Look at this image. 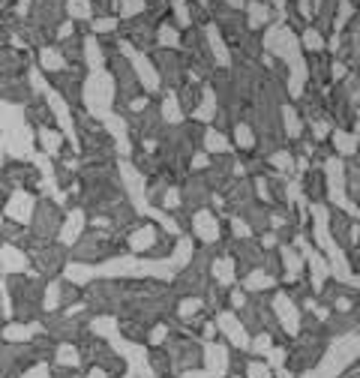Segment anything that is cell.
I'll use <instances>...</instances> for the list:
<instances>
[{
	"instance_id": "27",
	"label": "cell",
	"mask_w": 360,
	"mask_h": 378,
	"mask_svg": "<svg viewBox=\"0 0 360 378\" xmlns=\"http://www.w3.org/2000/svg\"><path fill=\"white\" fill-rule=\"evenodd\" d=\"M180 204H183V195H180V189H168L165 198H162V207H165V210H174V207H180Z\"/></svg>"
},
{
	"instance_id": "28",
	"label": "cell",
	"mask_w": 360,
	"mask_h": 378,
	"mask_svg": "<svg viewBox=\"0 0 360 378\" xmlns=\"http://www.w3.org/2000/svg\"><path fill=\"white\" fill-rule=\"evenodd\" d=\"M237 144H240V147H252V129L246 123L237 126Z\"/></svg>"
},
{
	"instance_id": "20",
	"label": "cell",
	"mask_w": 360,
	"mask_h": 378,
	"mask_svg": "<svg viewBox=\"0 0 360 378\" xmlns=\"http://www.w3.org/2000/svg\"><path fill=\"white\" fill-rule=\"evenodd\" d=\"M39 141H42V150L45 153H57L60 150V144H63V138H60V132H54V129H48V126H45V129H39Z\"/></svg>"
},
{
	"instance_id": "25",
	"label": "cell",
	"mask_w": 360,
	"mask_h": 378,
	"mask_svg": "<svg viewBox=\"0 0 360 378\" xmlns=\"http://www.w3.org/2000/svg\"><path fill=\"white\" fill-rule=\"evenodd\" d=\"M168 339V324L165 321H156V324H150V333H147V342L153 348L162 345V342Z\"/></svg>"
},
{
	"instance_id": "1",
	"label": "cell",
	"mask_w": 360,
	"mask_h": 378,
	"mask_svg": "<svg viewBox=\"0 0 360 378\" xmlns=\"http://www.w3.org/2000/svg\"><path fill=\"white\" fill-rule=\"evenodd\" d=\"M108 255H114V240L108 237L105 231H87L72 243V261H84V264H96V261H105Z\"/></svg>"
},
{
	"instance_id": "10",
	"label": "cell",
	"mask_w": 360,
	"mask_h": 378,
	"mask_svg": "<svg viewBox=\"0 0 360 378\" xmlns=\"http://www.w3.org/2000/svg\"><path fill=\"white\" fill-rule=\"evenodd\" d=\"M192 231H195V237L204 240V243H216L222 234L219 222H216V216L210 210H195L192 213Z\"/></svg>"
},
{
	"instance_id": "8",
	"label": "cell",
	"mask_w": 360,
	"mask_h": 378,
	"mask_svg": "<svg viewBox=\"0 0 360 378\" xmlns=\"http://www.w3.org/2000/svg\"><path fill=\"white\" fill-rule=\"evenodd\" d=\"M201 351H204V369H210L216 375H228V351H231L228 345H219V342L207 339Z\"/></svg>"
},
{
	"instance_id": "3",
	"label": "cell",
	"mask_w": 360,
	"mask_h": 378,
	"mask_svg": "<svg viewBox=\"0 0 360 378\" xmlns=\"http://www.w3.org/2000/svg\"><path fill=\"white\" fill-rule=\"evenodd\" d=\"M270 309L276 312V318L285 327L288 336H300V309L294 306L291 294H288V291H276L273 300H270Z\"/></svg>"
},
{
	"instance_id": "31",
	"label": "cell",
	"mask_w": 360,
	"mask_h": 378,
	"mask_svg": "<svg viewBox=\"0 0 360 378\" xmlns=\"http://www.w3.org/2000/svg\"><path fill=\"white\" fill-rule=\"evenodd\" d=\"M243 303H246V288H231V306L240 309Z\"/></svg>"
},
{
	"instance_id": "5",
	"label": "cell",
	"mask_w": 360,
	"mask_h": 378,
	"mask_svg": "<svg viewBox=\"0 0 360 378\" xmlns=\"http://www.w3.org/2000/svg\"><path fill=\"white\" fill-rule=\"evenodd\" d=\"M33 234L36 237H42V240H51L54 234H60V216H57V210H54V204H48V201H42L39 207H36V216H33Z\"/></svg>"
},
{
	"instance_id": "34",
	"label": "cell",
	"mask_w": 360,
	"mask_h": 378,
	"mask_svg": "<svg viewBox=\"0 0 360 378\" xmlns=\"http://www.w3.org/2000/svg\"><path fill=\"white\" fill-rule=\"evenodd\" d=\"M225 378H243L240 372H231V375H225Z\"/></svg>"
},
{
	"instance_id": "12",
	"label": "cell",
	"mask_w": 360,
	"mask_h": 378,
	"mask_svg": "<svg viewBox=\"0 0 360 378\" xmlns=\"http://www.w3.org/2000/svg\"><path fill=\"white\" fill-rule=\"evenodd\" d=\"M81 231H84V213H81V210H72L66 219H63V225H60L57 240L63 243V246H72V243L81 237Z\"/></svg>"
},
{
	"instance_id": "14",
	"label": "cell",
	"mask_w": 360,
	"mask_h": 378,
	"mask_svg": "<svg viewBox=\"0 0 360 378\" xmlns=\"http://www.w3.org/2000/svg\"><path fill=\"white\" fill-rule=\"evenodd\" d=\"M147 363L150 369L156 372L159 378H168L171 372H177L174 369V360H171V354L165 351V345H156V348H150V354H147Z\"/></svg>"
},
{
	"instance_id": "9",
	"label": "cell",
	"mask_w": 360,
	"mask_h": 378,
	"mask_svg": "<svg viewBox=\"0 0 360 378\" xmlns=\"http://www.w3.org/2000/svg\"><path fill=\"white\" fill-rule=\"evenodd\" d=\"M156 237H159V228H156V225L141 222L138 228H135L129 237H126V249L135 252V255H141V252H150L153 243H156Z\"/></svg>"
},
{
	"instance_id": "23",
	"label": "cell",
	"mask_w": 360,
	"mask_h": 378,
	"mask_svg": "<svg viewBox=\"0 0 360 378\" xmlns=\"http://www.w3.org/2000/svg\"><path fill=\"white\" fill-rule=\"evenodd\" d=\"M162 117H165L168 123H177L180 117H183V108H180V102H177L174 96H168L165 102H162Z\"/></svg>"
},
{
	"instance_id": "32",
	"label": "cell",
	"mask_w": 360,
	"mask_h": 378,
	"mask_svg": "<svg viewBox=\"0 0 360 378\" xmlns=\"http://www.w3.org/2000/svg\"><path fill=\"white\" fill-rule=\"evenodd\" d=\"M87 378H111V372H108V369L105 366H90V372H87Z\"/></svg>"
},
{
	"instance_id": "15",
	"label": "cell",
	"mask_w": 360,
	"mask_h": 378,
	"mask_svg": "<svg viewBox=\"0 0 360 378\" xmlns=\"http://www.w3.org/2000/svg\"><path fill=\"white\" fill-rule=\"evenodd\" d=\"M276 285V276L273 273H267V270H261V267H255V270H249L246 276H243V288L246 291H264V288H273Z\"/></svg>"
},
{
	"instance_id": "2",
	"label": "cell",
	"mask_w": 360,
	"mask_h": 378,
	"mask_svg": "<svg viewBox=\"0 0 360 378\" xmlns=\"http://www.w3.org/2000/svg\"><path fill=\"white\" fill-rule=\"evenodd\" d=\"M87 306H90V312H102V315H108V312H117L123 306V300H126V291H123V285H117V282H108V279H93V282L87 285Z\"/></svg>"
},
{
	"instance_id": "22",
	"label": "cell",
	"mask_w": 360,
	"mask_h": 378,
	"mask_svg": "<svg viewBox=\"0 0 360 378\" xmlns=\"http://www.w3.org/2000/svg\"><path fill=\"white\" fill-rule=\"evenodd\" d=\"M204 147L210 150V153H225V150H228V141H225L216 129H207L204 132Z\"/></svg>"
},
{
	"instance_id": "4",
	"label": "cell",
	"mask_w": 360,
	"mask_h": 378,
	"mask_svg": "<svg viewBox=\"0 0 360 378\" xmlns=\"http://www.w3.org/2000/svg\"><path fill=\"white\" fill-rule=\"evenodd\" d=\"M216 327H219L222 336H228V342L234 348H243L246 351L249 348V330L243 327V321H240V315L237 312H228V309H222V312H216Z\"/></svg>"
},
{
	"instance_id": "29",
	"label": "cell",
	"mask_w": 360,
	"mask_h": 378,
	"mask_svg": "<svg viewBox=\"0 0 360 378\" xmlns=\"http://www.w3.org/2000/svg\"><path fill=\"white\" fill-rule=\"evenodd\" d=\"M180 378H219L216 372H210V369H183V372H180Z\"/></svg>"
},
{
	"instance_id": "26",
	"label": "cell",
	"mask_w": 360,
	"mask_h": 378,
	"mask_svg": "<svg viewBox=\"0 0 360 378\" xmlns=\"http://www.w3.org/2000/svg\"><path fill=\"white\" fill-rule=\"evenodd\" d=\"M21 378H51V369L45 360H36V363H30L27 369H21Z\"/></svg>"
},
{
	"instance_id": "11",
	"label": "cell",
	"mask_w": 360,
	"mask_h": 378,
	"mask_svg": "<svg viewBox=\"0 0 360 378\" xmlns=\"http://www.w3.org/2000/svg\"><path fill=\"white\" fill-rule=\"evenodd\" d=\"M210 273H213V279H216L219 285L231 288V285H234V279H237V261L228 258V255L213 258V261H210Z\"/></svg>"
},
{
	"instance_id": "36",
	"label": "cell",
	"mask_w": 360,
	"mask_h": 378,
	"mask_svg": "<svg viewBox=\"0 0 360 378\" xmlns=\"http://www.w3.org/2000/svg\"><path fill=\"white\" fill-rule=\"evenodd\" d=\"M69 378H81V375H69Z\"/></svg>"
},
{
	"instance_id": "13",
	"label": "cell",
	"mask_w": 360,
	"mask_h": 378,
	"mask_svg": "<svg viewBox=\"0 0 360 378\" xmlns=\"http://www.w3.org/2000/svg\"><path fill=\"white\" fill-rule=\"evenodd\" d=\"M279 255H282V273H285L288 282H294V279L303 276V255L300 252L291 249V246H282Z\"/></svg>"
},
{
	"instance_id": "30",
	"label": "cell",
	"mask_w": 360,
	"mask_h": 378,
	"mask_svg": "<svg viewBox=\"0 0 360 378\" xmlns=\"http://www.w3.org/2000/svg\"><path fill=\"white\" fill-rule=\"evenodd\" d=\"M69 12L81 18V15L90 12V3H87V0H72V3H69Z\"/></svg>"
},
{
	"instance_id": "24",
	"label": "cell",
	"mask_w": 360,
	"mask_h": 378,
	"mask_svg": "<svg viewBox=\"0 0 360 378\" xmlns=\"http://www.w3.org/2000/svg\"><path fill=\"white\" fill-rule=\"evenodd\" d=\"M42 66L48 72H60L63 69V54L54 48H42Z\"/></svg>"
},
{
	"instance_id": "19",
	"label": "cell",
	"mask_w": 360,
	"mask_h": 378,
	"mask_svg": "<svg viewBox=\"0 0 360 378\" xmlns=\"http://www.w3.org/2000/svg\"><path fill=\"white\" fill-rule=\"evenodd\" d=\"M42 309H45V312H57V309H60V279H51L48 288H45Z\"/></svg>"
},
{
	"instance_id": "18",
	"label": "cell",
	"mask_w": 360,
	"mask_h": 378,
	"mask_svg": "<svg viewBox=\"0 0 360 378\" xmlns=\"http://www.w3.org/2000/svg\"><path fill=\"white\" fill-rule=\"evenodd\" d=\"M171 261H174V267H177V270H180V267H186L189 261H192V240L180 234V240L174 243V249H171Z\"/></svg>"
},
{
	"instance_id": "6",
	"label": "cell",
	"mask_w": 360,
	"mask_h": 378,
	"mask_svg": "<svg viewBox=\"0 0 360 378\" xmlns=\"http://www.w3.org/2000/svg\"><path fill=\"white\" fill-rule=\"evenodd\" d=\"M0 270L3 273H27L30 270L27 249L18 243H0Z\"/></svg>"
},
{
	"instance_id": "33",
	"label": "cell",
	"mask_w": 360,
	"mask_h": 378,
	"mask_svg": "<svg viewBox=\"0 0 360 378\" xmlns=\"http://www.w3.org/2000/svg\"><path fill=\"white\" fill-rule=\"evenodd\" d=\"M123 378H138V372H135L132 366H126V372H123Z\"/></svg>"
},
{
	"instance_id": "17",
	"label": "cell",
	"mask_w": 360,
	"mask_h": 378,
	"mask_svg": "<svg viewBox=\"0 0 360 378\" xmlns=\"http://www.w3.org/2000/svg\"><path fill=\"white\" fill-rule=\"evenodd\" d=\"M54 360H57L60 366H69V369H78L81 366V351L72 345V342H57V351H54Z\"/></svg>"
},
{
	"instance_id": "35",
	"label": "cell",
	"mask_w": 360,
	"mask_h": 378,
	"mask_svg": "<svg viewBox=\"0 0 360 378\" xmlns=\"http://www.w3.org/2000/svg\"><path fill=\"white\" fill-rule=\"evenodd\" d=\"M0 231H3V216H0Z\"/></svg>"
},
{
	"instance_id": "16",
	"label": "cell",
	"mask_w": 360,
	"mask_h": 378,
	"mask_svg": "<svg viewBox=\"0 0 360 378\" xmlns=\"http://www.w3.org/2000/svg\"><path fill=\"white\" fill-rule=\"evenodd\" d=\"M63 276L75 285H90L93 282V264H84V261H72V264L63 267Z\"/></svg>"
},
{
	"instance_id": "21",
	"label": "cell",
	"mask_w": 360,
	"mask_h": 378,
	"mask_svg": "<svg viewBox=\"0 0 360 378\" xmlns=\"http://www.w3.org/2000/svg\"><path fill=\"white\" fill-rule=\"evenodd\" d=\"M246 378H273V366H270V360H249Z\"/></svg>"
},
{
	"instance_id": "7",
	"label": "cell",
	"mask_w": 360,
	"mask_h": 378,
	"mask_svg": "<svg viewBox=\"0 0 360 378\" xmlns=\"http://www.w3.org/2000/svg\"><path fill=\"white\" fill-rule=\"evenodd\" d=\"M33 195L30 192H24V189H18V192L9 195V201H6V216L9 219H15V222H30L33 219Z\"/></svg>"
}]
</instances>
